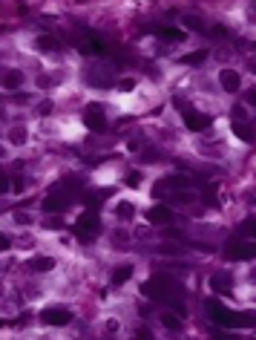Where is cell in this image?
Segmentation results:
<instances>
[{
	"mask_svg": "<svg viewBox=\"0 0 256 340\" xmlns=\"http://www.w3.org/2000/svg\"><path fill=\"white\" fill-rule=\"evenodd\" d=\"M87 81H90V87L110 90L112 84H118V81H115V66H112V63H104V61L90 63V69H87Z\"/></svg>",
	"mask_w": 256,
	"mask_h": 340,
	"instance_id": "cell-1",
	"label": "cell"
},
{
	"mask_svg": "<svg viewBox=\"0 0 256 340\" xmlns=\"http://www.w3.org/2000/svg\"><path fill=\"white\" fill-rule=\"evenodd\" d=\"M219 87H222V93H227V95H239L242 87H245V78H242L239 69L222 66V69H219Z\"/></svg>",
	"mask_w": 256,
	"mask_h": 340,
	"instance_id": "cell-2",
	"label": "cell"
},
{
	"mask_svg": "<svg viewBox=\"0 0 256 340\" xmlns=\"http://www.w3.org/2000/svg\"><path fill=\"white\" fill-rule=\"evenodd\" d=\"M72 320H75L72 309H64V306H52V309L40 311V323H46V326H69Z\"/></svg>",
	"mask_w": 256,
	"mask_h": 340,
	"instance_id": "cell-3",
	"label": "cell"
},
{
	"mask_svg": "<svg viewBox=\"0 0 256 340\" xmlns=\"http://www.w3.org/2000/svg\"><path fill=\"white\" fill-rule=\"evenodd\" d=\"M26 72L20 69V66H6L3 69V93H18V90H23L26 87Z\"/></svg>",
	"mask_w": 256,
	"mask_h": 340,
	"instance_id": "cell-4",
	"label": "cell"
},
{
	"mask_svg": "<svg viewBox=\"0 0 256 340\" xmlns=\"http://www.w3.org/2000/svg\"><path fill=\"white\" fill-rule=\"evenodd\" d=\"M29 144V127L26 124H15L6 130V147H26Z\"/></svg>",
	"mask_w": 256,
	"mask_h": 340,
	"instance_id": "cell-5",
	"label": "cell"
},
{
	"mask_svg": "<svg viewBox=\"0 0 256 340\" xmlns=\"http://www.w3.org/2000/svg\"><path fill=\"white\" fill-rule=\"evenodd\" d=\"M176 219L173 214V208H167V205H153L150 211H147V222L150 225H170Z\"/></svg>",
	"mask_w": 256,
	"mask_h": 340,
	"instance_id": "cell-6",
	"label": "cell"
},
{
	"mask_svg": "<svg viewBox=\"0 0 256 340\" xmlns=\"http://www.w3.org/2000/svg\"><path fill=\"white\" fill-rule=\"evenodd\" d=\"M159 323H161V329H164V332H170V335H179V332H182V320H179V314H176V311H161Z\"/></svg>",
	"mask_w": 256,
	"mask_h": 340,
	"instance_id": "cell-7",
	"label": "cell"
},
{
	"mask_svg": "<svg viewBox=\"0 0 256 340\" xmlns=\"http://www.w3.org/2000/svg\"><path fill=\"white\" fill-rule=\"evenodd\" d=\"M132 274H135V265H132V262H124V265L112 268V274H110V285H124Z\"/></svg>",
	"mask_w": 256,
	"mask_h": 340,
	"instance_id": "cell-8",
	"label": "cell"
},
{
	"mask_svg": "<svg viewBox=\"0 0 256 340\" xmlns=\"http://www.w3.org/2000/svg\"><path fill=\"white\" fill-rule=\"evenodd\" d=\"M55 257H32L29 260V268H32L35 274H49V271H55Z\"/></svg>",
	"mask_w": 256,
	"mask_h": 340,
	"instance_id": "cell-9",
	"label": "cell"
},
{
	"mask_svg": "<svg viewBox=\"0 0 256 340\" xmlns=\"http://www.w3.org/2000/svg\"><path fill=\"white\" fill-rule=\"evenodd\" d=\"M58 38H52V35H37L35 38V49L37 52H43V55H49V52H58Z\"/></svg>",
	"mask_w": 256,
	"mask_h": 340,
	"instance_id": "cell-10",
	"label": "cell"
},
{
	"mask_svg": "<svg viewBox=\"0 0 256 340\" xmlns=\"http://www.w3.org/2000/svg\"><path fill=\"white\" fill-rule=\"evenodd\" d=\"M66 205H69V196H64V193H55V196L43 199V211H66Z\"/></svg>",
	"mask_w": 256,
	"mask_h": 340,
	"instance_id": "cell-11",
	"label": "cell"
},
{
	"mask_svg": "<svg viewBox=\"0 0 256 340\" xmlns=\"http://www.w3.org/2000/svg\"><path fill=\"white\" fill-rule=\"evenodd\" d=\"M182 26H184L187 32H204L207 29L204 18H199V15H182Z\"/></svg>",
	"mask_w": 256,
	"mask_h": 340,
	"instance_id": "cell-12",
	"label": "cell"
},
{
	"mask_svg": "<svg viewBox=\"0 0 256 340\" xmlns=\"http://www.w3.org/2000/svg\"><path fill=\"white\" fill-rule=\"evenodd\" d=\"M52 113H55V98H43V101L35 104V116L37 119H52Z\"/></svg>",
	"mask_w": 256,
	"mask_h": 340,
	"instance_id": "cell-13",
	"label": "cell"
},
{
	"mask_svg": "<svg viewBox=\"0 0 256 340\" xmlns=\"http://www.w3.org/2000/svg\"><path fill=\"white\" fill-rule=\"evenodd\" d=\"M210 58V52L207 49H196V52H190V55H182L179 61L184 63V66H199V63H204Z\"/></svg>",
	"mask_w": 256,
	"mask_h": 340,
	"instance_id": "cell-14",
	"label": "cell"
},
{
	"mask_svg": "<svg viewBox=\"0 0 256 340\" xmlns=\"http://www.w3.org/2000/svg\"><path fill=\"white\" fill-rule=\"evenodd\" d=\"M184 124L193 127V130H201V127H207V119H204L201 113H196V110H187V113H184Z\"/></svg>",
	"mask_w": 256,
	"mask_h": 340,
	"instance_id": "cell-15",
	"label": "cell"
},
{
	"mask_svg": "<svg viewBox=\"0 0 256 340\" xmlns=\"http://www.w3.org/2000/svg\"><path fill=\"white\" fill-rule=\"evenodd\" d=\"M210 288H213L216 294L230 291V280H227V274H213V277H210Z\"/></svg>",
	"mask_w": 256,
	"mask_h": 340,
	"instance_id": "cell-16",
	"label": "cell"
},
{
	"mask_svg": "<svg viewBox=\"0 0 256 340\" xmlns=\"http://www.w3.org/2000/svg\"><path fill=\"white\" fill-rule=\"evenodd\" d=\"M196 199H199V196H196L193 190H187V187H182V190L173 193V202H176V205H193Z\"/></svg>",
	"mask_w": 256,
	"mask_h": 340,
	"instance_id": "cell-17",
	"label": "cell"
},
{
	"mask_svg": "<svg viewBox=\"0 0 256 340\" xmlns=\"http://www.w3.org/2000/svg\"><path fill=\"white\" fill-rule=\"evenodd\" d=\"M115 205H118V211H115V217L118 219H132L135 217V205H132V202L121 199V202H115Z\"/></svg>",
	"mask_w": 256,
	"mask_h": 340,
	"instance_id": "cell-18",
	"label": "cell"
},
{
	"mask_svg": "<svg viewBox=\"0 0 256 340\" xmlns=\"http://www.w3.org/2000/svg\"><path fill=\"white\" fill-rule=\"evenodd\" d=\"M12 222H15L18 228H23V225H35L37 217H35V214H26V211H15V214H12Z\"/></svg>",
	"mask_w": 256,
	"mask_h": 340,
	"instance_id": "cell-19",
	"label": "cell"
},
{
	"mask_svg": "<svg viewBox=\"0 0 256 340\" xmlns=\"http://www.w3.org/2000/svg\"><path fill=\"white\" fill-rule=\"evenodd\" d=\"M132 237H135V240H141V242H150V240H153V228H150V225H135Z\"/></svg>",
	"mask_w": 256,
	"mask_h": 340,
	"instance_id": "cell-20",
	"label": "cell"
},
{
	"mask_svg": "<svg viewBox=\"0 0 256 340\" xmlns=\"http://www.w3.org/2000/svg\"><path fill=\"white\" fill-rule=\"evenodd\" d=\"M135 237H132V231H124V228H118V231H112V242H118V245H127L132 242Z\"/></svg>",
	"mask_w": 256,
	"mask_h": 340,
	"instance_id": "cell-21",
	"label": "cell"
},
{
	"mask_svg": "<svg viewBox=\"0 0 256 340\" xmlns=\"http://www.w3.org/2000/svg\"><path fill=\"white\" fill-rule=\"evenodd\" d=\"M87 124H90L92 130H104V127H107V119H104L101 113H87Z\"/></svg>",
	"mask_w": 256,
	"mask_h": 340,
	"instance_id": "cell-22",
	"label": "cell"
},
{
	"mask_svg": "<svg viewBox=\"0 0 256 340\" xmlns=\"http://www.w3.org/2000/svg\"><path fill=\"white\" fill-rule=\"evenodd\" d=\"M115 90H118V93H132V90H135V78H118Z\"/></svg>",
	"mask_w": 256,
	"mask_h": 340,
	"instance_id": "cell-23",
	"label": "cell"
},
{
	"mask_svg": "<svg viewBox=\"0 0 256 340\" xmlns=\"http://www.w3.org/2000/svg\"><path fill=\"white\" fill-rule=\"evenodd\" d=\"M104 332H107V335H118V332H121V320H118V317H110L107 326H104Z\"/></svg>",
	"mask_w": 256,
	"mask_h": 340,
	"instance_id": "cell-24",
	"label": "cell"
},
{
	"mask_svg": "<svg viewBox=\"0 0 256 340\" xmlns=\"http://www.w3.org/2000/svg\"><path fill=\"white\" fill-rule=\"evenodd\" d=\"M213 58H216V61H219V63L224 66V63H227L230 58H233V52H230V49H224V46H222V49H216V52H213Z\"/></svg>",
	"mask_w": 256,
	"mask_h": 340,
	"instance_id": "cell-25",
	"label": "cell"
},
{
	"mask_svg": "<svg viewBox=\"0 0 256 340\" xmlns=\"http://www.w3.org/2000/svg\"><path fill=\"white\" fill-rule=\"evenodd\" d=\"M159 251L164 254V257H179V254H182V248L179 245H159Z\"/></svg>",
	"mask_w": 256,
	"mask_h": 340,
	"instance_id": "cell-26",
	"label": "cell"
},
{
	"mask_svg": "<svg viewBox=\"0 0 256 340\" xmlns=\"http://www.w3.org/2000/svg\"><path fill=\"white\" fill-rule=\"evenodd\" d=\"M127 150H129V153H138V150H141V139H129Z\"/></svg>",
	"mask_w": 256,
	"mask_h": 340,
	"instance_id": "cell-27",
	"label": "cell"
},
{
	"mask_svg": "<svg viewBox=\"0 0 256 340\" xmlns=\"http://www.w3.org/2000/svg\"><path fill=\"white\" fill-rule=\"evenodd\" d=\"M245 101H248V104H256V87H251V90L245 93Z\"/></svg>",
	"mask_w": 256,
	"mask_h": 340,
	"instance_id": "cell-28",
	"label": "cell"
},
{
	"mask_svg": "<svg viewBox=\"0 0 256 340\" xmlns=\"http://www.w3.org/2000/svg\"><path fill=\"white\" fill-rule=\"evenodd\" d=\"M224 32H227V29H224V26H213V29H210V35H216V38H222Z\"/></svg>",
	"mask_w": 256,
	"mask_h": 340,
	"instance_id": "cell-29",
	"label": "cell"
},
{
	"mask_svg": "<svg viewBox=\"0 0 256 340\" xmlns=\"http://www.w3.org/2000/svg\"><path fill=\"white\" fill-rule=\"evenodd\" d=\"M87 3H90V0H75V6H87Z\"/></svg>",
	"mask_w": 256,
	"mask_h": 340,
	"instance_id": "cell-30",
	"label": "cell"
}]
</instances>
